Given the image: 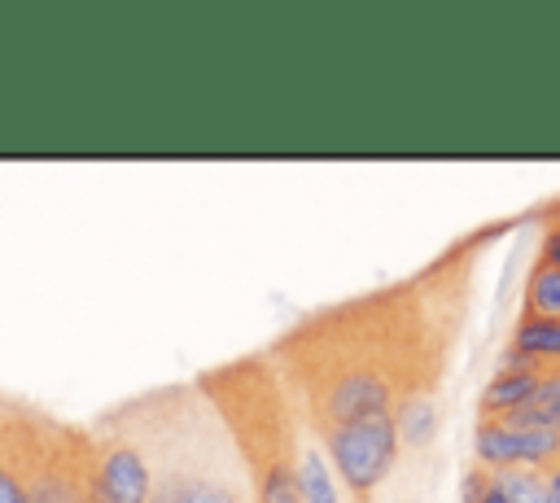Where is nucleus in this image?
Instances as JSON below:
<instances>
[{
  "instance_id": "obj_1",
  "label": "nucleus",
  "mask_w": 560,
  "mask_h": 503,
  "mask_svg": "<svg viewBox=\"0 0 560 503\" xmlns=\"http://www.w3.org/2000/svg\"><path fill=\"white\" fill-rule=\"evenodd\" d=\"M319 442L328 451V464H332L341 490H350L354 499H368L372 490H381L402 451L394 416H376V420H359V424H324Z\"/></svg>"
},
{
  "instance_id": "obj_2",
  "label": "nucleus",
  "mask_w": 560,
  "mask_h": 503,
  "mask_svg": "<svg viewBox=\"0 0 560 503\" xmlns=\"http://www.w3.org/2000/svg\"><path fill=\"white\" fill-rule=\"evenodd\" d=\"M232 429L241 433V446H245V459H249L254 503H302L298 468H293V446H289V433L276 424V416L258 420V411H249Z\"/></svg>"
},
{
  "instance_id": "obj_3",
  "label": "nucleus",
  "mask_w": 560,
  "mask_h": 503,
  "mask_svg": "<svg viewBox=\"0 0 560 503\" xmlns=\"http://www.w3.org/2000/svg\"><path fill=\"white\" fill-rule=\"evenodd\" d=\"M394 416V385L376 367H346L328 389H324V424H359Z\"/></svg>"
},
{
  "instance_id": "obj_4",
  "label": "nucleus",
  "mask_w": 560,
  "mask_h": 503,
  "mask_svg": "<svg viewBox=\"0 0 560 503\" xmlns=\"http://www.w3.org/2000/svg\"><path fill=\"white\" fill-rule=\"evenodd\" d=\"M92 503H153V468L140 446L109 442L92 468Z\"/></svg>"
},
{
  "instance_id": "obj_5",
  "label": "nucleus",
  "mask_w": 560,
  "mask_h": 503,
  "mask_svg": "<svg viewBox=\"0 0 560 503\" xmlns=\"http://www.w3.org/2000/svg\"><path fill=\"white\" fill-rule=\"evenodd\" d=\"M293 468H298L302 503H341V481H337V472L328 464L324 442H315L311 433H302L298 446H293Z\"/></svg>"
},
{
  "instance_id": "obj_6",
  "label": "nucleus",
  "mask_w": 560,
  "mask_h": 503,
  "mask_svg": "<svg viewBox=\"0 0 560 503\" xmlns=\"http://www.w3.org/2000/svg\"><path fill=\"white\" fill-rule=\"evenodd\" d=\"M442 424V407H438V394L433 389H407L398 402H394V429H398V442L420 451L433 442Z\"/></svg>"
},
{
  "instance_id": "obj_7",
  "label": "nucleus",
  "mask_w": 560,
  "mask_h": 503,
  "mask_svg": "<svg viewBox=\"0 0 560 503\" xmlns=\"http://www.w3.org/2000/svg\"><path fill=\"white\" fill-rule=\"evenodd\" d=\"M542 376H547V367L494 372L490 385L481 389V416H486V420H499V416H508V411H516V407H529L534 394H538V385H542Z\"/></svg>"
},
{
  "instance_id": "obj_8",
  "label": "nucleus",
  "mask_w": 560,
  "mask_h": 503,
  "mask_svg": "<svg viewBox=\"0 0 560 503\" xmlns=\"http://www.w3.org/2000/svg\"><path fill=\"white\" fill-rule=\"evenodd\" d=\"M153 503H241V494L210 472H171L153 486Z\"/></svg>"
},
{
  "instance_id": "obj_9",
  "label": "nucleus",
  "mask_w": 560,
  "mask_h": 503,
  "mask_svg": "<svg viewBox=\"0 0 560 503\" xmlns=\"http://www.w3.org/2000/svg\"><path fill=\"white\" fill-rule=\"evenodd\" d=\"M472 459L486 472H503V468H521L516 464V433L503 420H486L472 429Z\"/></svg>"
},
{
  "instance_id": "obj_10",
  "label": "nucleus",
  "mask_w": 560,
  "mask_h": 503,
  "mask_svg": "<svg viewBox=\"0 0 560 503\" xmlns=\"http://www.w3.org/2000/svg\"><path fill=\"white\" fill-rule=\"evenodd\" d=\"M508 346L521 350V354H525L529 363H538V367L560 363V319H529V315H521Z\"/></svg>"
},
{
  "instance_id": "obj_11",
  "label": "nucleus",
  "mask_w": 560,
  "mask_h": 503,
  "mask_svg": "<svg viewBox=\"0 0 560 503\" xmlns=\"http://www.w3.org/2000/svg\"><path fill=\"white\" fill-rule=\"evenodd\" d=\"M525 315L529 319H560V271L542 258L525 276Z\"/></svg>"
},
{
  "instance_id": "obj_12",
  "label": "nucleus",
  "mask_w": 560,
  "mask_h": 503,
  "mask_svg": "<svg viewBox=\"0 0 560 503\" xmlns=\"http://www.w3.org/2000/svg\"><path fill=\"white\" fill-rule=\"evenodd\" d=\"M0 503H31V494H26V481L0 459Z\"/></svg>"
},
{
  "instance_id": "obj_13",
  "label": "nucleus",
  "mask_w": 560,
  "mask_h": 503,
  "mask_svg": "<svg viewBox=\"0 0 560 503\" xmlns=\"http://www.w3.org/2000/svg\"><path fill=\"white\" fill-rule=\"evenodd\" d=\"M490 490V472L486 468H468L459 481V503H481V494Z\"/></svg>"
},
{
  "instance_id": "obj_14",
  "label": "nucleus",
  "mask_w": 560,
  "mask_h": 503,
  "mask_svg": "<svg viewBox=\"0 0 560 503\" xmlns=\"http://www.w3.org/2000/svg\"><path fill=\"white\" fill-rule=\"evenodd\" d=\"M538 258L560 271V223H551V227L542 232V254H538Z\"/></svg>"
},
{
  "instance_id": "obj_15",
  "label": "nucleus",
  "mask_w": 560,
  "mask_h": 503,
  "mask_svg": "<svg viewBox=\"0 0 560 503\" xmlns=\"http://www.w3.org/2000/svg\"><path fill=\"white\" fill-rule=\"evenodd\" d=\"M542 490H547V503H560V464L542 472Z\"/></svg>"
},
{
  "instance_id": "obj_16",
  "label": "nucleus",
  "mask_w": 560,
  "mask_h": 503,
  "mask_svg": "<svg viewBox=\"0 0 560 503\" xmlns=\"http://www.w3.org/2000/svg\"><path fill=\"white\" fill-rule=\"evenodd\" d=\"M481 503H512V499H508V494H503V490L494 486V477H490V490L481 494Z\"/></svg>"
}]
</instances>
